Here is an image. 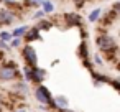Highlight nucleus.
<instances>
[{"instance_id":"1","label":"nucleus","mask_w":120,"mask_h":112,"mask_svg":"<svg viewBox=\"0 0 120 112\" xmlns=\"http://www.w3.org/2000/svg\"><path fill=\"white\" fill-rule=\"evenodd\" d=\"M95 45L97 48L105 53V54H112L115 56L117 54V50H118V45H117V38H113L112 35L109 33H100L95 36Z\"/></svg>"},{"instance_id":"2","label":"nucleus","mask_w":120,"mask_h":112,"mask_svg":"<svg viewBox=\"0 0 120 112\" xmlns=\"http://www.w3.org/2000/svg\"><path fill=\"white\" fill-rule=\"evenodd\" d=\"M17 77H20V71L15 61H8L0 66V81L2 82H8V81H15Z\"/></svg>"},{"instance_id":"3","label":"nucleus","mask_w":120,"mask_h":112,"mask_svg":"<svg viewBox=\"0 0 120 112\" xmlns=\"http://www.w3.org/2000/svg\"><path fill=\"white\" fill-rule=\"evenodd\" d=\"M35 97H36V100H38L40 104H43V105H51V107H53V96H51V92H49V89H48L46 86L38 84L36 89H35Z\"/></svg>"},{"instance_id":"4","label":"nucleus","mask_w":120,"mask_h":112,"mask_svg":"<svg viewBox=\"0 0 120 112\" xmlns=\"http://www.w3.org/2000/svg\"><path fill=\"white\" fill-rule=\"evenodd\" d=\"M22 58L25 59L26 66H38V54H36V50L30 45V43H25V46L22 48Z\"/></svg>"},{"instance_id":"5","label":"nucleus","mask_w":120,"mask_h":112,"mask_svg":"<svg viewBox=\"0 0 120 112\" xmlns=\"http://www.w3.org/2000/svg\"><path fill=\"white\" fill-rule=\"evenodd\" d=\"M17 12L12 10V8H7V7H2L0 8V27H7V25H12L15 20H17Z\"/></svg>"},{"instance_id":"6","label":"nucleus","mask_w":120,"mask_h":112,"mask_svg":"<svg viewBox=\"0 0 120 112\" xmlns=\"http://www.w3.org/2000/svg\"><path fill=\"white\" fill-rule=\"evenodd\" d=\"M63 20H64V23H66V27L68 28H81V27H84L82 23V17L79 15V13H76V12H71V13H64L63 15Z\"/></svg>"},{"instance_id":"7","label":"nucleus","mask_w":120,"mask_h":112,"mask_svg":"<svg viewBox=\"0 0 120 112\" xmlns=\"http://www.w3.org/2000/svg\"><path fill=\"white\" fill-rule=\"evenodd\" d=\"M22 40L25 41V43H33V41H43V38H41V31L36 28V25L35 27H28V30H26V33L22 36Z\"/></svg>"},{"instance_id":"8","label":"nucleus","mask_w":120,"mask_h":112,"mask_svg":"<svg viewBox=\"0 0 120 112\" xmlns=\"http://www.w3.org/2000/svg\"><path fill=\"white\" fill-rule=\"evenodd\" d=\"M30 68H31V66H30ZM45 77H46V71H45V69H41V68H38V66H33V68H31V81H30V82L41 84V82L45 81Z\"/></svg>"},{"instance_id":"9","label":"nucleus","mask_w":120,"mask_h":112,"mask_svg":"<svg viewBox=\"0 0 120 112\" xmlns=\"http://www.w3.org/2000/svg\"><path fill=\"white\" fill-rule=\"evenodd\" d=\"M66 107H69V100L66 96H56L53 99V109L59 110V109H66Z\"/></svg>"},{"instance_id":"10","label":"nucleus","mask_w":120,"mask_h":112,"mask_svg":"<svg viewBox=\"0 0 120 112\" xmlns=\"http://www.w3.org/2000/svg\"><path fill=\"white\" fill-rule=\"evenodd\" d=\"M77 54H79V58H81V59H89V58H90V53H89V45H87V41H86V40H82V41L79 43Z\"/></svg>"},{"instance_id":"11","label":"nucleus","mask_w":120,"mask_h":112,"mask_svg":"<svg viewBox=\"0 0 120 112\" xmlns=\"http://www.w3.org/2000/svg\"><path fill=\"white\" fill-rule=\"evenodd\" d=\"M40 7H41V10L45 12V15H49V13L54 12V2H53V0H43Z\"/></svg>"},{"instance_id":"12","label":"nucleus","mask_w":120,"mask_h":112,"mask_svg":"<svg viewBox=\"0 0 120 112\" xmlns=\"http://www.w3.org/2000/svg\"><path fill=\"white\" fill-rule=\"evenodd\" d=\"M36 28L41 31H48V30H51L53 28V22L51 20H46V18H41V20H38V25H36Z\"/></svg>"},{"instance_id":"13","label":"nucleus","mask_w":120,"mask_h":112,"mask_svg":"<svg viewBox=\"0 0 120 112\" xmlns=\"http://www.w3.org/2000/svg\"><path fill=\"white\" fill-rule=\"evenodd\" d=\"M26 30H28V25H20V27L13 28V31H10L12 33V38H22L26 33Z\"/></svg>"},{"instance_id":"14","label":"nucleus","mask_w":120,"mask_h":112,"mask_svg":"<svg viewBox=\"0 0 120 112\" xmlns=\"http://www.w3.org/2000/svg\"><path fill=\"white\" fill-rule=\"evenodd\" d=\"M100 15H102V10H100V8H94V10H90V13H89V17H87V20H89L90 23H95V22H99V20H100Z\"/></svg>"},{"instance_id":"15","label":"nucleus","mask_w":120,"mask_h":112,"mask_svg":"<svg viewBox=\"0 0 120 112\" xmlns=\"http://www.w3.org/2000/svg\"><path fill=\"white\" fill-rule=\"evenodd\" d=\"M90 73H92V79L95 81V86H100V84H104V82H109V77H107V76L99 74V73H95V71H90Z\"/></svg>"},{"instance_id":"16","label":"nucleus","mask_w":120,"mask_h":112,"mask_svg":"<svg viewBox=\"0 0 120 112\" xmlns=\"http://www.w3.org/2000/svg\"><path fill=\"white\" fill-rule=\"evenodd\" d=\"M41 2H43V0H25V7H28V8H38L41 5Z\"/></svg>"},{"instance_id":"17","label":"nucleus","mask_w":120,"mask_h":112,"mask_svg":"<svg viewBox=\"0 0 120 112\" xmlns=\"http://www.w3.org/2000/svg\"><path fill=\"white\" fill-rule=\"evenodd\" d=\"M22 43H23L22 38H12V40L8 41V46H10V48H20Z\"/></svg>"},{"instance_id":"18","label":"nucleus","mask_w":120,"mask_h":112,"mask_svg":"<svg viewBox=\"0 0 120 112\" xmlns=\"http://www.w3.org/2000/svg\"><path fill=\"white\" fill-rule=\"evenodd\" d=\"M0 40L8 43V41L12 40V33H10V31H5V30H2V31H0Z\"/></svg>"},{"instance_id":"19","label":"nucleus","mask_w":120,"mask_h":112,"mask_svg":"<svg viewBox=\"0 0 120 112\" xmlns=\"http://www.w3.org/2000/svg\"><path fill=\"white\" fill-rule=\"evenodd\" d=\"M31 18L38 22V20H41V18H45V12H43V10L40 8V10H36V12L33 13V17H31Z\"/></svg>"},{"instance_id":"20","label":"nucleus","mask_w":120,"mask_h":112,"mask_svg":"<svg viewBox=\"0 0 120 112\" xmlns=\"http://www.w3.org/2000/svg\"><path fill=\"white\" fill-rule=\"evenodd\" d=\"M23 74H25V79L26 81H31V68L30 66H25L23 68Z\"/></svg>"},{"instance_id":"21","label":"nucleus","mask_w":120,"mask_h":112,"mask_svg":"<svg viewBox=\"0 0 120 112\" xmlns=\"http://www.w3.org/2000/svg\"><path fill=\"white\" fill-rule=\"evenodd\" d=\"M0 50H2V51L5 53V51H10L12 48L8 46V43H7V41H2V40H0Z\"/></svg>"},{"instance_id":"22","label":"nucleus","mask_w":120,"mask_h":112,"mask_svg":"<svg viewBox=\"0 0 120 112\" xmlns=\"http://www.w3.org/2000/svg\"><path fill=\"white\" fill-rule=\"evenodd\" d=\"M82 64H84V68H87L89 71H92V61L90 59H82Z\"/></svg>"},{"instance_id":"23","label":"nucleus","mask_w":120,"mask_h":112,"mask_svg":"<svg viewBox=\"0 0 120 112\" xmlns=\"http://www.w3.org/2000/svg\"><path fill=\"white\" fill-rule=\"evenodd\" d=\"M109 82L113 86V89H117V91L120 89V82H118V79H109Z\"/></svg>"},{"instance_id":"24","label":"nucleus","mask_w":120,"mask_h":112,"mask_svg":"<svg viewBox=\"0 0 120 112\" xmlns=\"http://www.w3.org/2000/svg\"><path fill=\"white\" fill-rule=\"evenodd\" d=\"M17 0H0V5H4V7H10L12 4H15Z\"/></svg>"},{"instance_id":"25","label":"nucleus","mask_w":120,"mask_h":112,"mask_svg":"<svg viewBox=\"0 0 120 112\" xmlns=\"http://www.w3.org/2000/svg\"><path fill=\"white\" fill-rule=\"evenodd\" d=\"M92 61H94L95 64H99V66H100V64L104 63V61H102V58H100L99 54H94V58H92Z\"/></svg>"},{"instance_id":"26","label":"nucleus","mask_w":120,"mask_h":112,"mask_svg":"<svg viewBox=\"0 0 120 112\" xmlns=\"http://www.w3.org/2000/svg\"><path fill=\"white\" fill-rule=\"evenodd\" d=\"M59 112H74V110H71V109L66 107V109H59Z\"/></svg>"},{"instance_id":"27","label":"nucleus","mask_w":120,"mask_h":112,"mask_svg":"<svg viewBox=\"0 0 120 112\" xmlns=\"http://www.w3.org/2000/svg\"><path fill=\"white\" fill-rule=\"evenodd\" d=\"M15 112H26L25 109H18V110H15Z\"/></svg>"}]
</instances>
